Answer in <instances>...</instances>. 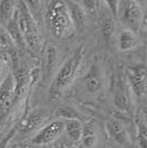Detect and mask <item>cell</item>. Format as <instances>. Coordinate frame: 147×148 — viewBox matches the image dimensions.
Instances as JSON below:
<instances>
[{
    "mask_svg": "<svg viewBox=\"0 0 147 148\" xmlns=\"http://www.w3.org/2000/svg\"><path fill=\"white\" fill-rule=\"evenodd\" d=\"M13 18L17 22L25 45L34 52H39L42 48V36L39 27L25 1L17 2V8Z\"/></svg>",
    "mask_w": 147,
    "mask_h": 148,
    "instance_id": "cell-1",
    "label": "cell"
},
{
    "mask_svg": "<svg viewBox=\"0 0 147 148\" xmlns=\"http://www.w3.org/2000/svg\"><path fill=\"white\" fill-rule=\"evenodd\" d=\"M80 142L84 148H94L96 146L98 134L95 128H93V126L86 125L85 127H83Z\"/></svg>",
    "mask_w": 147,
    "mask_h": 148,
    "instance_id": "cell-16",
    "label": "cell"
},
{
    "mask_svg": "<svg viewBox=\"0 0 147 148\" xmlns=\"http://www.w3.org/2000/svg\"><path fill=\"white\" fill-rule=\"evenodd\" d=\"M139 37L129 29H123L117 37V47L121 52H129L136 49L139 44Z\"/></svg>",
    "mask_w": 147,
    "mask_h": 148,
    "instance_id": "cell-13",
    "label": "cell"
},
{
    "mask_svg": "<svg viewBox=\"0 0 147 148\" xmlns=\"http://www.w3.org/2000/svg\"><path fill=\"white\" fill-rule=\"evenodd\" d=\"M44 115L39 112H34V113H31L30 115L25 119V123H22L21 125V130H25V132H31L36 127H38L40 124L44 121Z\"/></svg>",
    "mask_w": 147,
    "mask_h": 148,
    "instance_id": "cell-17",
    "label": "cell"
},
{
    "mask_svg": "<svg viewBox=\"0 0 147 148\" xmlns=\"http://www.w3.org/2000/svg\"><path fill=\"white\" fill-rule=\"evenodd\" d=\"M17 8V1L3 0L0 1V23L6 27L12 20Z\"/></svg>",
    "mask_w": 147,
    "mask_h": 148,
    "instance_id": "cell-15",
    "label": "cell"
},
{
    "mask_svg": "<svg viewBox=\"0 0 147 148\" xmlns=\"http://www.w3.org/2000/svg\"><path fill=\"white\" fill-rule=\"evenodd\" d=\"M129 91L137 99L145 96L147 88V72L144 65H129L125 69Z\"/></svg>",
    "mask_w": 147,
    "mask_h": 148,
    "instance_id": "cell-6",
    "label": "cell"
},
{
    "mask_svg": "<svg viewBox=\"0 0 147 148\" xmlns=\"http://www.w3.org/2000/svg\"><path fill=\"white\" fill-rule=\"evenodd\" d=\"M117 17H120L123 25H126V29L134 31L138 34L142 25H144V13L138 2L133 0L120 1Z\"/></svg>",
    "mask_w": 147,
    "mask_h": 148,
    "instance_id": "cell-4",
    "label": "cell"
},
{
    "mask_svg": "<svg viewBox=\"0 0 147 148\" xmlns=\"http://www.w3.org/2000/svg\"><path fill=\"white\" fill-rule=\"evenodd\" d=\"M0 52H2V48L1 47H0Z\"/></svg>",
    "mask_w": 147,
    "mask_h": 148,
    "instance_id": "cell-24",
    "label": "cell"
},
{
    "mask_svg": "<svg viewBox=\"0 0 147 148\" xmlns=\"http://www.w3.org/2000/svg\"><path fill=\"white\" fill-rule=\"evenodd\" d=\"M64 121V130L63 134L67 136V140L71 144H76L80 142L83 125L78 118L73 119H63Z\"/></svg>",
    "mask_w": 147,
    "mask_h": 148,
    "instance_id": "cell-14",
    "label": "cell"
},
{
    "mask_svg": "<svg viewBox=\"0 0 147 148\" xmlns=\"http://www.w3.org/2000/svg\"><path fill=\"white\" fill-rule=\"evenodd\" d=\"M58 58H59V53L54 45L47 47L43 54L42 66H41V72H42L44 82H47L50 76H53V73L56 69V64H58Z\"/></svg>",
    "mask_w": 147,
    "mask_h": 148,
    "instance_id": "cell-11",
    "label": "cell"
},
{
    "mask_svg": "<svg viewBox=\"0 0 147 148\" xmlns=\"http://www.w3.org/2000/svg\"><path fill=\"white\" fill-rule=\"evenodd\" d=\"M105 130L111 139L120 146H128L131 144L129 133L126 126L116 118H110L105 123Z\"/></svg>",
    "mask_w": 147,
    "mask_h": 148,
    "instance_id": "cell-9",
    "label": "cell"
},
{
    "mask_svg": "<svg viewBox=\"0 0 147 148\" xmlns=\"http://www.w3.org/2000/svg\"><path fill=\"white\" fill-rule=\"evenodd\" d=\"M100 27H101V31L103 33L106 39H110L113 37L114 31H115V22H114V18L113 16H104L101 19L100 22Z\"/></svg>",
    "mask_w": 147,
    "mask_h": 148,
    "instance_id": "cell-19",
    "label": "cell"
},
{
    "mask_svg": "<svg viewBox=\"0 0 147 148\" xmlns=\"http://www.w3.org/2000/svg\"><path fill=\"white\" fill-rule=\"evenodd\" d=\"M0 47L1 48H8V49H12L16 45L11 40V38L9 36L6 27L0 23Z\"/></svg>",
    "mask_w": 147,
    "mask_h": 148,
    "instance_id": "cell-21",
    "label": "cell"
},
{
    "mask_svg": "<svg viewBox=\"0 0 147 148\" xmlns=\"http://www.w3.org/2000/svg\"><path fill=\"white\" fill-rule=\"evenodd\" d=\"M84 58L83 47L81 45L72 53V56L62 64L56 71L52 81V90L54 92H61L70 86L75 80Z\"/></svg>",
    "mask_w": 147,
    "mask_h": 148,
    "instance_id": "cell-3",
    "label": "cell"
},
{
    "mask_svg": "<svg viewBox=\"0 0 147 148\" xmlns=\"http://www.w3.org/2000/svg\"><path fill=\"white\" fill-rule=\"evenodd\" d=\"M9 72V61L3 52H0V84L3 82Z\"/></svg>",
    "mask_w": 147,
    "mask_h": 148,
    "instance_id": "cell-22",
    "label": "cell"
},
{
    "mask_svg": "<svg viewBox=\"0 0 147 148\" xmlns=\"http://www.w3.org/2000/svg\"><path fill=\"white\" fill-rule=\"evenodd\" d=\"M6 29L9 33V36L11 38V40L13 41V43L16 47H23L25 42H23V38L21 36V32L19 30L18 25L14 18H12V20L6 25Z\"/></svg>",
    "mask_w": 147,
    "mask_h": 148,
    "instance_id": "cell-18",
    "label": "cell"
},
{
    "mask_svg": "<svg viewBox=\"0 0 147 148\" xmlns=\"http://www.w3.org/2000/svg\"><path fill=\"white\" fill-rule=\"evenodd\" d=\"M64 130V121L56 119L47 124L42 128L38 130L29 140V148H42L47 147L56 142Z\"/></svg>",
    "mask_w": 147,
    "mask_h": 148,
    "instance_id": "cell-5",
    "label": "cell"
},
{
    "mask_svg": "<svg viewBox=\"0 0 147 148\" xmlns=\"http://www.w3.org/2000/svg\"><path fill=\"white\" fill-rule=\"evenodd\" d=\"M75 32H84L87 25V10L79 1H65Z\"/></svg>",
    "mask_w": 147,
    "mask_h": 148,
    "instance_id": "cell-10",
    "label": "cell"
},
{
    "mask_svg": "<svg viewBox=\"0 0 147 148\" xmlns=\"http://www.w3.org/2000/svg\"><path fill=\"white\" fill-rule=\"evenodd\" d=\"M14 134H16V130H11V132L7 135L6 138H5L2 142H0V148H7V145L9 144L10 139L12 138V136H14Z\"/></svg>",
    "mask_w": 147,
    "mask_h": 148,
    "instance_id": "cell-23",
    "label": "cell"
},
{
    "mask_svg": "<svg viewBox=\"0 0 147 148\" xmlns=\"http://www.w3.org/2000/svg\"><path fill=\"white\" fill-rule=\"evenodd\" d=\"M17 101V85L13 74L9 73L0 84V118L6 115Z\"/></svg>",
    "mask_w": 147,
    "mask_h": 148,
    "instance_id": "cell-7",
    "label": "cell"
},
{
    "mask_svg": "<svg viewBox=\"0 0 147 148\" xmlns=\"http://www.w3.org/2000/svg\"><path fill=\"white\" fill-rule=\"evenodd\" d=\"M45 23L58 39H70L75 34L65 1L55 0L50 2L45 10Z\"/></svg>",
    "mask_w": 147,
    "mask_h": 148,
    "instance_id": "cell-2",
    "label": "cell"
},
{
    "mask_svg": "<svg viewBox=\"0 0 147 148\" xmlns=\"http://www.w3.org/2000/svg\"><path fill=\"white\" fill-rule=\"evenodd\" d=\"M58 148H65V147H63V146H61V147H58Z\"/></svg>",
    "mask_w": 147,
    "mask_h": 148,
    "instance_id": "cell-25",
    "label": "cell"
},
{
    "mask_svg": "<svg viewBox=\"0 0 147 148\" xmlns=\"http://www.w3.org/2000/svg\"><path fill=\"white\" fill-rule=\"evenodd\" d=\"M137 143H138V146L141 148H146L147 133H146L145 117L144 116L138 119V124H137Z\"/></svg>",
    "mask_w": 147,
    "mask_h": 148,
    "instance_id": "cell-20",
    "label": "cell"
},
{
    "mask_svg": "<svg viewBox=\"0 0 147 148\" xmlns=\"http://www.w3.org/2000/svg\"><path fill=\"white\" fill-rule=\"evenodd\" d=\"M104 72L101 65L96 63H93L92 65H90V68L86 70V72L82 77V84L84 87V91L92 95L102 92V90L104 88Z\"/></svg>",
    "mask_w": 147,
    "mask_h": 148,
    "instance_id": "cell-8",
    "label": "cell"
},
{
    "mask_svg": "<svg viewBox=\"0 0 147 148\" xmlns=\"http://www.w3.org/2000/svg\"><path fill=\"white\" fill-rule=\"evenodd\" d=\"M114 106L121 114L128 115L132 110L131 106V94L129 90L124 86L123 83L116 85L114 92Z\"/></svg>",
    "mask_w": 147,
    "mask_h": 148,
    "instance_id": "cell-12",
    "label": "cell"
}]
</instances>
